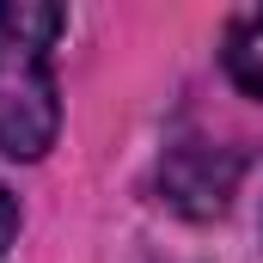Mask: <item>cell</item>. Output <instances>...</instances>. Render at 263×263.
<instances>
[{
    "mask_svg": "<svg viewBox=\"0 0 263 263\" xmlns=\"http://www.w3.org/2000/svg\"><path fill=\"white\" fill-rule=\"evenodd\" d=\"M220 62L233 73V86L239 92H251L263 98V6L251 12H239L233 25H227V43H220Z\"/></svg>",
    "mask_w": 263,
    "mask_h": 263,
    "instance_id": "obj_3",
    "label": "cell"
},
{
    "mask_svg": "<svg viewBox=\"0 0 263 263\" xmlns=\"http://www.w3.org/2000/svg\"><path fill=\"white\" fill-rule=\"evenodd\" d=\"M67 31L62 6H0V43H18V49H49Z\"/></svg>",
    "mask_w": 263,
    "mask_h": 263,
    "instance_id": "obj_4",
    "label": "cell"
},
{
    "mask_svg": "<svg viewBox=\"0 0 263 263\" xmlns=\"http://www.w3.org/2000/svg\"><path fill=\"white\" fill-rule=\"evenodd\" d=\"M62 129V92L43 49L0 43V153L12 159H43Z\"/></svg>",
    "mask_w": 263,
    "mask_h": 263,
    "instance_id": "obj_1",
    "label": "cell"
},
{
    "mask_svg": "<svg viewBox=\"0 0 263 263\" xmlns=\"http://www.w3.org/2000/svg\"><path fill=\"white\" fill-rule=\"evenodd\" d=\"M18 239V196L0 184V257H6V245Z\"/></svg>",
    "mask_w": 263,
    "mask_h": 263,
    "instance_id": "obj_5",
    "label": "cell"
},
{
    "mask_svg": "<svg viewBox=\"0 0 263 263\" xmlns=\"http://www.w3.org/2000/svg\"><path fill=\"white\" fill-rule=\"evenodd\" d=\"M233 178H239V165L214 172V153L202 141L172 147V159H165V190H172L178 208H190V214H220L227 196H233Z\"/></svg>",
    "mask_w": 263,
    "mask_h": 263,
    "instance_id": "obj_2",
    "label": "cell"
}]
</instances>
